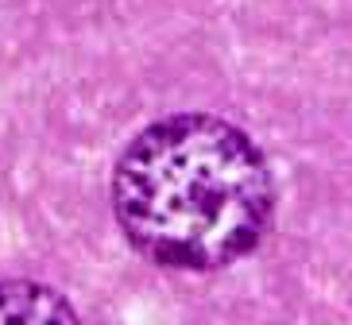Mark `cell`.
<instances>
[{
  "mask_svg": "<svg viewBox=\"0 0 352 325\" xmlns=\"http://www.w3.org/2000/svg\"><path fill=\"white\" fill-rule=\"evenodd\" d=\"M128 244L170 271H217L248 256L275 210L271 170L240 128L182 113L144 128L113 175Z\"/></svg>",
  "mask_w": 352,
  "mask_h": 325,
  "instance_id": "1",
  "label": "cell"
},
{
  "mask_svg": "<svg viewBox=\"0 0 352 325\" xmlns=\"http://www.w3.org/2000/svg\"><path fill=\"white\" fill-rule=\"evenodd\" d=\"M0 325H82L70 298L32 279L0 283Z\"/></svg>",
  "mask_w": 352,
  "mask_h": 325,
  "instance_id": "2",
  "label": "cell"
}]
</instances>
